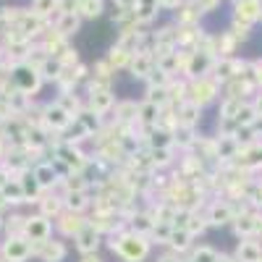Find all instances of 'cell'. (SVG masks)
I'll return each instance as SVG.
<instances>
[{
    "label": "cell",
    "mask_w": 262,
    "mask_h": 262,
    "mask_svg": "<svg viewBox=\"0 0 262 262\" xmlns=\"http://www.w3.org/2000/svg\"><path fill=\"white\" fill-rule=\"evenodd\" d=\"M50 55L45 53V48L39 45V42H32L29 45V50H27V55H24V63H29V66H34V69H39L42 63H45Z\"/></svg>",
    "instance_id": "39"
},
{
    "label": "cell",
    "mask_w": 262,
    "mask_h": 262,
    "mask_svg": "<svg viewBox=\"0 0 262 262\" xmlns=\"http://www.w3.org/2000/svg\"><path fill=\"white\" fill-rule=\"evenodd\" d=\"M105 60L111 63V69L118 74V71H126V69H128V63H131V53H128V50H123V48H118V45H113L111 50L105 53Z\"/></svg>",
    "instance_id": "33"
},
{
    "label": "cell",
    "mask_w": 262,
    "mask_h": 262,
    "mask_svg": "<svg viewBox=\"0 0 262 262\" xmlns=\"http://www.w3.org/2000/svg\"><path fill=\"white\" fill-rule=\"evenodd\" d=\"M24 226H27V215H21L18 210H8L6 223H3V238H8V236H24Z\"/></svg>",
    "instance_id": "29"
},
{
    "label": "cell",
    "mask_w": 262,
    "mask_h": 262,
    "mask_svg": "<svg viewBox=\"0 0 262 262\" xmlns=\"http://www.w3.org/2000/svg\"><path fill=\"white\" fill-rule=\"evenodd\" d=\"M259 259H262V247L257 242L244 238V242L236 247V262H259Z\"/></svg>",
    "instance_id": "31"
},
{
    "label": "cell",
    "mask_w": 262,
    "mask_h": 262,
    "mask_svg": "<svg viewBox=\"0 0 262 262\" xmlns=\"http://www.w3.org/2000/svg\"><path fill=\"white\" fill-rule=\"evenodd\" d=\"M168 100H170V105H181L184 100H186V79L181 76H173L170 81H168Z\"/></svg>",
    "instance_id": "35"
},
{
    "label": "cell",
    "mask_w": 262,
    "mask_h": 262,
    "mask_svg": "<svg viewBox=\"0 0 262 262\" xmlns=\"http://www.w3.org/2000/svg\"><path fill=\"white\" fill-rule=\"evenodd\" d=\"M11 81H13V86H16L18 92H24L29 97H34L42 90V84H45L39 69H34V66H29L24 60H18L13 69H11Z\"/></svg>",
    "instance_id": "3"
},
{
    "label": "cell",
    "mask_w": 262,
    "mask_h": 262,
    "mask_svg": "<svg viewBox=\"0 0 262 262\" xmlns=\"http://www.w3.org/2000/svg\"><path fill=\"white\" fill-rule=\"evenodd\" d=\"M32 254L37 262H66L69 259V244L60 236H53L48 242H37L32 244Z\"/></svg>",
    "instance_id": "7"
},
{
    "label": "cell",
    "mask_w": 262,
    "mask_h": 262,
    "mask_svg": "<svg viewBox=\"0 0 262 262\" xmlns=\"http://www.w3.org/2000/svg\"><path fill=\"white\" fill-rule=\"evenodd\" d=\"M181 3H184V0H158L160 11H176V8H179Z\"/></svg>",
    "instance_id": "49"
},
{
    "label": "cell",
    "mask_w": 262,
    "mask_h": 262,
    "mask_svg": "<svg viewBox=\"0 0 262 262\" xmlns=\"http://www.w3.org/2000/svg\"><path fill=\"white\" fill-rule=\"evenodd\" d=\"M50 149H53V158H58L71 173H81V170L86 168V163H90V155H86V152L81 149V144L58 139Z\"/></svg>",
    "instance_id": "4"
},
{
    "label": "cell",
    "mask_w": 262,
    "mask_h": 262,
    "mask_svg": "<svg viewBox=\"0 0 262 262\" xmlns=\"http://www.w3.org/2000/svg\"><path fill=\"white\" fill-rule=\"evenodd\" d=\"M113 113H116L113 121H118L123 126H137V121H139V102L137 100H118Z\"/></svg>",
    "instance_id": "20"
},
{
    "label": "cell",
    "mask_w": 262,
    "mask_h": 262,
    "mask_svg": "<svg viewBox=\"0 0 262 262\" xmlns=\"http://www.w3.org/2000/svg\"><path fill=\"white\" fill-rule=\"evenodd\" d=\"M18 181H21V186H24V194H27V205H37V200L45 191L39 189V184H37V179H34V173H32V168H27L24 173H18Z\"/></svg>",
    "instance_id": "28"
},
{
    "label": "cell",
    "mask_w": 262,
    "mask_h": 262,
    "mask_svg": "<svg viewBox=\"0 0 262 262\" xmlns=\"http://www.w3.org/2000/svg\"><path fill=\"white\" fill-rule=\"evenodd\" d=\"M217 95H221V81L215 76H200V79H186V100L194 105H210Z\"/></svg>",
    "instance_id": "2"
},
{
    "label": "cell",
    "mask_w": 262,
    "mask_h": 262,
    "mask_svg": "<svg viewBox=\"0 0 262 262\" xmlns=\"http://www.w3.org/2000/svg\"><path fill=\"white\" fill-rule=\"evenodd\" d=\"M60 139H66V142H74V144H81V142H86V139H92V134L86 131V126L79 121V118H74L71 121V126L60 134Z\"/></svg>",
    "instance_id": "34"
},
{
    "label": "cell",
    "mask_w": 262,
    "mask_h": 262,
    "mask_svg": "<svg viewBox=\"0 0 262 262\" xmlns=\"http://www.w3.org/2000/svg\"><path fill=\"white\" fill-rule=\"evenodd\" d=\"M233 228H236L238 236H249V233H254L259 228V221H254L252 215H242V217H236V221H233Z\"/></svg>",
    "instance_id": "40"
},
{
    "label": "cell",
    "mask_w": 262,
    "mask_h": 262,
    "mask_svg": "<svg viewBox=\"0 0 262 262\" xmlns=\"http://www.w3.org/2000/svg\"><path fill=\"white\" fill-rule=\"evenodd\" d=\"M76 118H79V121H81V123L86 126V131H90V134H92V137L97 134V131L102 128V123H105V118H100L97 113H92V111H90V107H84V111H81V113H79Z\"/></svg>",
    "instance_id": "38"
},
{
    "label": "cell",
    "mask_w": 262,
    "mask_h": 262,
    "mask_svg": "<svg viewBox=\"0 0 262 262\" xmlns=\"http://www.w3.org/2000/svg\"><path fill=\"white\" fill-rule=\"evenodd\" d=\"M107 249H111L121 262H144L152 254V242L149 236L134 233V231H118L107 236Z\"/></svg>",
    "instance_id": "1"
},
{
    "label": "cell",
    "mask_w": 262,
    "mask_h": 262,
    "mask_svg": "<svg viewBox=\"0 0 262 262\" xmlns=\"http://www.w3.org/2000/svg\"><path fill=\"white\" fill-rule=\"evenodd\" d=\"M116 92L113 90H95V92H86V107L92 113H97L100 118H107L113 111H116Z\"/></svg>",
    "instance_id": "10"
},
{
    "label": "cell",
    "mask_w": 262,
    "mask_h": 262,
    "mask_svg": "<svg viewBox=\"0 0 262 262\" xmlns=\"http://www.w3.org/2000/svg\"><path fill=\"white\" fill-rule=\"evenodd\" d=\"M181 262H194V259L191 257H181Z\"/></svg>",
    "instance_id": "54"
},
{
    "label": "cell",
    "mask_w": 262,
    "mask_h": 262,
    "mask_svg": "<svg viewBox=\"0 0 262 262\" xmlns=\"http://www.w3.org/2000/svg\"><path fill=\"white\" fill-rule=\"evenodd\" d=\"M207 226H210V223H207V217H205V215H196V210H191L189 223H186V231H189L191 236H196V233H202Z\"/></svg>",
    "instance_id": "43"
},
{
    "label": "cell",
    "mask_w": 262,
    "mask_h": 262,
    "mask_svg": "<svg viewBox=\"0 0 262 262\" xmlns=\"http://www.w3.org/2000/svg\"><path fill=\"white\" fill-rule=\"evenodd\" d=\"M173 76H168L165 71H160V69H155V71H152L149 74V79L144 81L147 86H168V81H170Z\"/></svg>",
    "instance_id": "45"
},
{
    "label": "cell",
    "mask_w": 262,
    "mask_h": 262,
    "mask_svg": "<svg viewBox=\"0 0 262 262\" xmlns=\"http://www.w3.org/2000/svg\"><path fill=\"white\" fill-rule=\"evenodd\" d=\"M236 16L238 21H244V24H252V21L259 18V11H262V0H236Z\"/></svg>",
    "instance_id": "25"
},
{
    "label": "cell",
    "mask_w": 262,
    "mask_h": 262,
    "mask_svg": "<svg viewBox=\"0 0 262 262\" xmlns=\"http://www.w3.org/2000/svg\"><path fill=\"white\" fill-rule=\"evenodd\" d=\"M170 231H173L170 223H155V228H152V233H149V242L165 247V244H168V238H170Z\"/></svg>",
    "instance_id": "42"
},
{
    "label": "cell",
    "mask_w": 262,
    "mask_h": 262,
    "mask_svg": "<svg viewBox=\"0 0 262 262\" xmlns=\"http://www.w3.org/2000/svg\"><path fill=\"white\" fill-rule=\"evenodd\" d=\"M6 210H11V207H8V200H6L3 189H0V212H6Z\"/></svg>",
    "instance_id": "53"
},
{
    "label": "cell",
    "mask_w": 262,
    "mask_h": 262,
    "mask_svg": "<svg viewBox=\"0 0 262 262\" xmlns=\"http://www.w3.org/2000/svg\"><path fill=\"white\" fill-rule=\"evenodd\" d=\"M3 194H6V200H8V207H11V210H18L21 205H27V194H24V186H21L18 176H13V179L3 186Z\"/></svg>",
    "instance_id": "26"
},
{
    "label": "cell",
    "mask_w": 262,
    "mask_h": 262,
    "mask_svg": "<svg viewBox=\"0 0 262 262\" xmlns=\"http://www.w3.org/2000/svg\"><path fill=\"white\" fill-rule=\"evenodd\" d=\"M191 233L186 231V228H173L170 231V238H168V244H165V249H170V252H176V254H189L191 249H194V242H191Z\"/></svg>",
    "instance_id": "23"
},
{
    "label": "cell",
    "mask_w": 262,
    "mask_h": 262,
    "mask_svg": "<svg viewBox=\"0 0 262 262\" xmlns=\"http://www.w3.org/2000/svg\"><path fill=\"white\" fill-rule=\"evenodd\" d=\"M58 60H60L63 69H74V66H79V63H81V60H79V50H76V48H69L66 53H60V55H58Z\"/></svg>",
    "instance_id": "44"
},
{
    "label": "cell",
    "mask_w": 262,
    "mask_h": 262,
    "mask_svg": "<svg viewBox=\"0 0 262 262\" xmlns=\"http://www.w3.org/2000/svg\"><path fill=\"white\" fill-rule=\"evenodd\" d=\"M63 205L71 212H86V210H92V196L90 191H69L63 196Z\"/></svg>",
    "instance_id": "27"
},
{
    "label": "cell",
    "mask_w": 262,
    "mask_h": 262,
    "mask_svg": "<svg viewBox=\"0 0 262 262\" xmlns=\"http://www.w3.org/2000/svg\"><path fill=\"white\" fill-rule=\"evenodd\" d=\"M144 100L155 102V105H160V107L170 105V100H168V90H165V86H147V90H144Z\"/></svg>",
    "instance_id": "41"
},
{
    "label": "cell",
    "mask_w": 262,
    "mask_h": 262,
    "mask_svg": "<svg viewBox=\"0 0 262 262\" xmlns=\"http://www.w3.org/2000/svg\"><path fill=\"white\" fill-rule=\"evenodd\" d=\"M32 173H34V179H37V184H39L42 191H53V189L58 186V181H60V176H58L55 165L50 163V158L34 163V165H32Z\"/></svg>",
    "instance_id": "13"
},
{
    "label": "cell",
    "mask_w": 262,
    "mask_h": 262,
    "mask_svg": "<svg viewBox=\"0 0 262 262\" xmlns=\"http://www.w3.org/2000/svg\"><path fill=\"white\" fill-rule=\"evenodd\" d=\"M259 18H262V11H259Z\"/></svg>",
    "instance_id": "55"
},
{
    "label": "cell",
    "mask_w": 262,
    "mask_h": 262,
    "mask_svg": "<svg viewBox=\"0 0 262 262\" xmlns=\"http://www.w3.org/2000/svg\"><path fill=\"white\" fill-rule=\"evenodd\" d=\"M102 233L92 226V223H86L71 242H74V249L79 252V254H95L97 249H100V244H102Z\"/></svg>",
    "instance_id": "12"
},
{
    "label": "cell",
    "mask_w": 262,
    "mask_h": 262,
    "mask_svg": "<svg viewBox=\"0 0 262 262\" xmlns=\"http://www.w3.org/2000/svg\"><path fill=\"white\" fill-rule=\"evenodd\" d=\"M79 0H58V13H76Z\"/></svg>",
    "instance_id": "47"
},
{
    "label": "cell",
    "mask_w": 262,
    "mask_h": 262,
    "mask_svg": "<svg viewBox=\"0 0 262 262\" xmlns=\"http://www.w3.org/2000/svg\"><path fill=\"white\" fill-rule=\"evenodd\" d=\"M155 69H158V63H155V55H152V53H134L126 71L134 76V79H139V81H147L149 74L155 71Z\"/></svg>",
    "instance_id": "14"
},
{
    "label": "cell",
    "mask_w": 262,
    "mask_h": 262,
    "mask_svg": "<svg viewBox=\"0 0 262 262\" xmlns=\"http://www.w3.org/2000/svg\"><path fill=\"white\" fill-rule=\"evenodd\" d=\"M55 102L63 107L66 113H71L74 118H76V116L84 111V107H86V100H81L76 92H63V95H58V97H55Z\"/></svg>",
    "instance_id": "30"
},
{
    "label": "cell",
    "mask_w": 262,
    "mask_h": 262,
    "mask_svg": "<svg viewBox=\"0 0 262 262\" xmlns=\"http://www.w3.org/2000/svg\"><path fill=\"white\" fill-rule=\"evenodd\" d=\"M205 217H207L210 226H228V223L236 221V212H233V207L228 202H212Z\"/></svg>",
    "instance_id": "22"
},
{
    "label": "cell",
    "mask_w": 262,
    "mask_h": 262,
    "mask_svg": "<svg viewBox=\"0 0 262 262\" xmlns=\"http://www.w3.org/2000/svg\"><path fill=\"white\" fill-rule=\"evenodd\" d=\"M176 113H179V128H196L202 121V107L194 105L189 100H184L181 105H176Z\"/></svg>",
    "instance_id": "16"
},
{
    "label": "cell",
    "mask_w": 262,
    "mask_h": 262,
    "mask_svg": "<svg viewBox=\"0 0 262 262\" xmlns=\"http://www.w3.org/2000/svg\"><path fill=\"white\" fill-rule=\"evenodd\" d=\"M79 262H105V259L95 252V254H81V257H79Z\"/></svg>",
    "instance_id": "52"
},
{
    "label": "cell",
    "mask_w": 262,
    "mask_h": 262,
    "mask_svg": "<svg viewBox=\"0 0 262 262\" xmlns=\"http://www.w3.org/2000/svg\"><path fill=\"white\" fill-rule=\"evenodd\" d=\"M39 74H42V79L45 81H58L60 79V74H63V66H60V60L58 58H48L45 63L39 66Z\"/></svg>",
    "instance_id": "37"
},
{
    "label": "cell",
    "mask_w": 262,
    "mask_h": 262,
    "mask_svg": "<svg viewBox=\"0 0 262 262\" xmlns=\"http://www.w3.org/2000/svg\"><path fill=\"white\" fill-rule=\"evenodd\" d=\"M32 257V242L27 236H8L0 242V259L3 262H29Z\"/></svg>",
    "instance_id": "6"
},
{
    "label": "cell",
    "mask_w": 262,
    "mask_h": 262,
    "mask_svg": "<svg viewBox=\"0 0 262 262\" xmlns=\"http://www.w3.org/2000/svg\"><path fill=\"white\" fill-rule=\"evenodd\" d=\"M126 223H128V231H134V233H142V236H149L152 228H155V217H152L149 210L139 207L134 210L128 217H126Z\"/></svg>",
    "instance_id": "17"
},
{
    "label": "cell",
    "mask_w": 262,
    "mask_h": 262,
    "mask_svg": "<svg viewBox=\"0 0 262 262\" xmlns=\"http://www.w3.org/2000/svg\"><path fill=\"white\" fill-rule=\"evenodd\" d=\"M11 179H13V173H11V170L3 165V163H0V189H3V186H6Z\"/></svg>",
    "instance_id": "51"
},
{
    "label": "cell",
    "mask_w": 262,
    "mask_h": 262,
    "mask_svg": "<svg viewBox=\"0 0 262 262\" xmlns=\"http://www.w3.org/2000/svg\"><path fill=\"white\" fill-rule=\"evenodd\" d=\"M86 223H90V217L84 212H71V210H63L55 221H53V228L60 238H74Z\"/></svg>",
    "instance_id": "8"
},
{
    "label": "cell",
    "mask_w": 262,
    "mask_h": 262,
    "mask_svg": "<svg viewBox=\"0 0 262 262\" xmlns=\"http://www.w3.org/2000/svg\"><path fill=\"white\" fill-rule=\"evenodd\" d=\"M221 3H223V0H194L196 11H200L202 16H207V13H215L217 8H221Z\"/></svg>",
    "instance_id": "46"
},
{
    "label": "cell",
    "mask_w": 262,
    "mask_h": 262,
    "mask_svg": "<svg viewBox=\"0 0 262 262\" xmlns=\"http://www.w3.org/2000/svg\"><path fill=\"white\" fill-rule=\"evenodd\" d=\"M160 113H163L160 105L149 102V100H139V121H137V126H142V128L158 126L160 123Z\"/></svg>",
    "instance_id": "24"
},
{
    "label": "cell",
    "mask_w": 262,
    "mask_h": 262,
    "mask_svg": "<svg viewBox=\"0 0 262 262\" xmlns=\"http://www.w3.org/2000/svg\"><path fill=\"white\" fill-rule=\"evenodd\" d=\"M37 42H39L42 48H45V53H48L50 58H58L60 53H66V50L71 48L69 37H63V34H60V32H55L53 27H50V29H48L45 34H42V37H39Z\"/></svg>",
    "instance_id": "15"
},
{
    "label": "cell",
    "mask_w": 262,
    "mask_h": 262,
    "mask_svg": "<svg viewBox=\"0 0 262 262\" xmlns=\"http://www.w3.org/2000/svg\"><path fill=\"white\" fill-rule=\"evenodd\" d=\"M137 3H139V0H113V6L116 8H123V11H134Z\"/></svg>",
    "instance_id": "50"
},
{
    "label": "cell",
    "mask_w": 262,
    "mask_h": 262,
    "mask_svg": "<svg viewBox=\"0 0 262 262\" xmlns=\"http://www.w3.org/2000/svg\"><path fill=\"white\" fill-rule=\"evenodd\" d=\"M215 66V55L202 53V50H191L186 69H184V79H200V76H210Z\"/></svg>",
    "instance_id": "11"
},
{
    "label": "cell",
    "mask_w": 262,
    "mask_h": 262,
    "mask_svg": "<svg viewBox=\"0 0 262 262\" xmlns=\"http://www.w3.org/2000/svg\"><path fill=\"white\" fill-rule=\"evenodd\" d=\"M53 221L50 217H45V215H39V212H34V215H27V226H24V236L29 238L32 244H37V242H48V238H53Z\"/></svg>",
    "instance_id": "9"
},
{
    "label": "cell",
    "mask_w": 262,
    "mask_h": 262,
    "mask_svg": "<svg viewBox=\"0 0 262 262\" xmlns=\"http://www.w3.org/2000/svg\"><path fill=\"white\" fill-rule=\"evenodd\" d=\"M155 262H181V254L165 249V252H160V254H158V259H155Z\"/></svg>",
    "instance_id": "48"
},
{
    "label": "cell",
    "mask_w": 262,
    "mask_h": 262,
    "mask_svg": "<svg viewBox=\"0 0 262 262\" xmlns=\"http://www.w3.org/2000/svg\"><path fill=\"white\" fill-rule=\"evenodd\" d=\"M66 210V205H63V196H58L55 191H45L37 200V212L39 215H45V217H50V221H55V217L60 215Z\"/></svg>",
    "instance_id": "19"
},
{
    "label": "cell",
    "mask_w": 262,
    "mask_h": 262,
    "mask_svg": "<svg viewBox=\"0 0 262 262\" xmlns=\"http://www.w3.org/2000/svg\"><path fill=\"white\" fill-rule=\"evenodd\" d=\"M71 121H74V116H71V113H66L55 100L42 102V126H45V128L50 131V134L60 137L63 131L71 126Z\"/></svg>",
    "instance_id": "5"
},
{
    "label": "cell",
    "mask_w": 262,
    "mask_h": 262,
    "mask_svg": "<svg viewBox=\"0 0 262 262\" xmlns=\"http://www.w3.org/2000/svg\"><path fill=\"white\" fill-rule=\"evenodd\" d=\"M81 21H84V18H81L79 13H55V18H53V24H50V27H53L55 32H60L63 37H69V39H71V37L79 32Z\"/></svg>",
    "instance_id": "21"
},
{
    "label": "cell",
    "mask_w": 262,
    "mask_h": 262,
    "mask_svg": "<svg viewBox=\"0 0 262 262\" xmlns=\"http://www.w3.org/2000/svg\"><path fill=\"white\" fill-rule=\"evenodd\" d=\"M200 18H202V13L196 11L194 0H184V3L173 11V24L176 27H200Z\"/></svg>",
    "instance_id": "18"
},
{
    "label": "cell",
    "mask_w": 262,
    "mask_h": 262,
    "mask_svg": "<svg viewBox=\"0 0 262 262\" xmlns=\"http://www.w3.org/2000/svg\"><path fill=\"white\" fill-rule=\"evenodd\" d=\"M76 13L84 21H95V18H100L105 13V0H79Z\"/></svg>",
    "instance_id": "32"
},
{
    "label": "cell",
    "mask_w": 262,
    "mask_h": 262,
    "mask_svg": "<svg viewBox=\"0 0 262 262\" xmlns=\"http://www.w3.org/2000/svg\"><path fill=\"white\" fill-rule=\"evenodd\" d=\"M29 11L37 13V16H42V18H48L50 24H53V18L58 13V0H32Z\"/></svg>",
    "instance_id": "36"
}]
</instances>
